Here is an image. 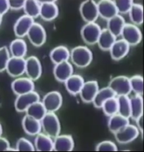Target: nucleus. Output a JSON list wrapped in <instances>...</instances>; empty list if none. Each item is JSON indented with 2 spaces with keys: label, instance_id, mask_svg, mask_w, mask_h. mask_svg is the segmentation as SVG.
<instances>
[{
  "label": "nucleus",
  "instance_id": "f257e3e1",
  "mask_svg": "<svg viewBox=\"0 0 144 152\" xmlns=\"http://www.w3.org/2000/svg\"><path fill=\"white\" fill-rule=\"evenodd\" d=\"M72 62L78 67H87L93 59L92 53L87 47L84 46L76 47L70 53Z\"/></svg>",
  "mask_w": 144,
  "mask_h": 152
},
{
  "label": "nucleus",
  "instance_id": "f03ea898",
  "mask_svg": "<svg viewBox=\"0 0 144 152\" xmlns=\"http://www.w3.org/2000/svg\"><path fill=\"white\" fill-rule=\"evenodd\" d=\"M41 129L50 137L54 138L60 134V124L58 116L54 113H46L40 121Z\"/></svg>",
  "mask_w": 144,
  "mask_h": 152
},
{
  "label": "nucleus",
  "instance_id": "7ed1b4c3",
  "mask_svg": "<svg viewBox=\"0 0 144 152\" xmlns=\"http://www.w3.org/2000/svg\"><path fill=\"white\" fill-rule=\"evenodd\" d=\"M108 87L112 90L116 96H128L131 92L129 78L124 75L114 77L110 80Z\"/></svg>",
  "mask_w": 144,
  "mask_h": 152
},
{
  "label": "nucleus",
  "instance_id": "20e7f679",
  "mask_svg": "<svg viewBox=\"0 0 144 152\" xmlns=\"http://www.w3.org/2000/svg\"><path fill=\"white\" fill-rule=\"evenodd\" d=\"M122 40L129 45H137L141 42L142 35L140 30L132 24H125L121 32Z\"/></svg>",
  "mask_w": 144,
  "mask_h": 152
},
{
  "label": "nucleus",
  "instance_id": "39448f33",
  "mask_svg": "<svg viewBox=\"0 0 144 152\" xmlns=\"http://www.w3.org/2000/svg\"><path fill=\"white\" fill-rule=\"evenodd\" d=\"M101 30L102 29L95 22H90L83 26L80 30V34L85 42L92 45L97 43Z\"/></svg>",
  "mask_w": 144,
  "mask_h": 152
},
{
  "label": "nucleus",
  "instance_id": "423d86ee",
  "mask_svg": "<svg viewBox=\"0 0 144 152\" xmlns=\"http://www.w3.org/2000/svg\"><path fill=\"white\" fill-rule=\"evenodd\" d=\"M114 134L117 142L121 144H126L135 140L140 134V131L137 126L128 124Z\"/></svg>",
  "mask_w": 144,
  "mask_h": 152
},
{
  "label": "nucleus",
  "instance_id": "0eeeda50",
  "mask_svg": "<svg viewBox=\"0 0 144 152\" xmlns=\"http://www.w3.org/2000/svg\"><path fill=\"white\" fill-rule=\"evenodd\" d=\"M80 14L87 23L95 22L99 17L97 3L92 0L83 1L80 6Z\"/></svg>",
  "mask_w": 144,
  "mask_h": 152
},
{
  "label": "nucleus",
  "instance_id": "6e6552de",
  "mask_svg": "<svg viewBox=\"0 0 144 152\" xmlns=\"http://www.w3.org/2000/svg\"><path fill=\"white\" fill-rule=\"evenodd\" d=\"M41 103L47 113H55L61 107L62 96L57 91H52L44 96Z\"/></svg>",
  "mask_w": 144,
  "mask_h": 152
},
{
  "label": "nucleus",
  "instance_id": "1a4fd4ad",
  "mask_svg": "<svg viewBox=\"0 0 144 152\" xmlns=\"http://www.w3.org/2000/svg\"><path fill=\"white\" fill-rule=\"evenodd\" d=\"M29 40L35 47H41L46 40V32L41 24L34 22L27 33Z\"/></svg>",
  "mask_w": 144,
  "mask_h": 152
},
{
  "label": "nucleus",
  "instance_id": "9d476101",
  "mask_svg": "<svg viewBox=\"0 0 144 152\" xmlns=\"http://www.w3.org/2000/svg\"><path fill=\"white\" fill-rule=\"evenodd\" d=\"M39 100V95L35 91L19 95L17 96L16 99L15 100V108L18 112H25L29 106H31L32 104L38 102Z\"/></svg>",
  "mask_w": 144,
  "mask_h": 152
},
{
  "label": "nucleus",
  "instance_id": "9b49d317",
  "mask_svg": "<svg viewBox=\"0 0 144 152\" xmlns=\"http://www.w3.org/2000/svg\"><path fill=\"white\" fill-rule=\"evenodd\" d=\"M25 73L27 77L32 81L37 80L41 77V64L36 57L31 56L25 59Z\"/></svg>",
  "mask_w": 144,
  "mask_h": 152
},
{
  "label": "nucleus",
  "instance_id": "f8f14e48",
  "mask_svg": "<svg viewBox=\"0 0 144 152\" xmlns=\"http://www.w3.org/2000/svg\"><path fill=\"white\" fill-rule=\"evenodd\" d=\"M40 3L39 16L42 19L50 21L58 15V7L55 1H39Z\"/></svg>",
  "mask_w": 144,
  "mask_h": 152
},
{
  "label": "nucleus",
  "instance_id": "ddd939ff",
  "mask_svg": "<svg viewBox=\"0 0 144 152\" xmlns=\"http://www.w3.org/2000/svg\"><path fill=\"white\" fill-rule=\"evenodd\" d=\"M6 70L12 77H19L25 73V59L24 58L10 57Z\"/></svg>",
  "mask_w": 144,
  "mask_h": 152
},
{
  "label": "nucleus",
  "instance_id": "4468645a",
  "mask_svg": "<svg viewBox=\"0 0 144 152\" xmlns=\"http://www.w3.org/2000/svg\"><path fill=\"white\" fill-rule=\"evenodd\" d=\"M12 90L17 96L24 94L34 91L33 81L28 77H20L15 80L11 85Z\"/></svg>",
  "mask_w": 144,
  "mask_h": 152
},
{
  "label": "nucleus",
  "instance_id": "2eb2a0df",
  "mask_svg": "<svg viewBox=\"0 0 144 152\" xmlns=\"http://www.w3.org/2000/svg\"><path fill=\"white\" fill-rule=\"evenodd\" d=\"M99 90V86L95 80L85 82L79 92V95L83 102H92L96 93Z\"/></svg>",
  "mask_w": 144,
  "mask_h": 152
},
{
  "label": "nucleus",
  "instance_id": "dca6fc26",
  "mask_svg": "<svg viewBox=\"0 0 144 152\" xmlns=\"http://www.w3.org/2000/svg\"><path fill=\"white\" fill-rule=\"evenodd\" d=\"M74 140L69 135H58L53 141V150L70 151L74 148Z\"/></svg>",
  "mask_w": 144,
  "mask_h": 152
},
{
  "label": "nucleus",
  "instance_id": "f3484780",
  "mask_svg": "<svg viewBox=\"0 0 144 152\" xmlns=\"http://www.w3.org/2000/svg\"><path fill=\"white\" fill-rule=\"evenodd\" d=\"M97 7L99 16L105 20H108L118 14V12L113 1L102 0L97 3Z\"/></svg>",
  "mask_w": 144,
  "mask_h": 152
},
{
  "label": "nucleus",
  "instance_id": "a211bd4d",
  "mask_svg": "<svg viewBox=\"0 0 144 152\" xmlns=\"http://www.w3.org/2000/svg\"><path fill=\"white\" fill-rule=\"evenodd\" d=\"M34 19L24 15L16 20L14 26L15 35L18 38H22L27 34L28 32L34 23Z\"/></svg>",
  "mask_w": 144,
  "mask_h": 152
},
{
  "label": "nucleus",
  "instance_id": "6ab92c4d",
  "mask_svg": "<svg viewBox=\"0 0 144 152\" xmlns=\"http://www.w3.org/2000/svg\"><path fill=\"white\" fill-rule=\"evenodd\" d=\"M72 74V66L68 61L55 64L54 68V75L55 79L60 82H64Z\"/></svg>",
  "mask_w": 144,
  "mask_h": 152
},
{
  "label": "nucleus",
  "instance_id": "aec40b11",
  "mask_svg": "<svg viewBox=\"0 0 144 152\" xmlns=\"http://www.w3.org/2000/svg\"><path fill=\"white\" fill-rule=\"evenodd\" d=\"M129 47V45L123 40H116L109 50L111 57L116 61L123 59L128 53Z\"/></svg>",
  "mask_w": 144,
  "mask_h": 152
},
{
  "label": "nucleus",
  "instance_id": "412c9836",
  "mask_svg": "<svg viewBox=\"0 0 144 152\" xmlns=\"http://www.w3.org/2000/svg\"><path fill=\"white\" fill-rule=\"evenodd\" d=\"M22 125L25 133L29 135H36L41 132V125L40 121L27 115L22 119Z\"/></svg>",
  "mask_w": 144,
  "mask_h": 152
},
{
  "label": "nucleus",
  "instance_id": "4be33fe9",
  "mask_svg": "<svg viewBox=\"0 0 144 152\" xmlns=\"http://www.w3.org/2000/svg\"><path fill=\"white\" fill-rule=\"evenodd\" d=\"M84 82L85 81L81 76L72 74L65 81L64 84L68 92L72 95H77L79 94Z\"/></svg>",
  "mask_w": 144,
  "mask_h": 152
},
{
  "label": "nucleus",
  "instance_id": "5701e85b",
  "mask_svg": "<svg viewBox=\"0 0 144 152\" xmlns=\"http://www.w3.org/2000/svg\"><path fill=\"white\" fill-rule=\"evenodd\" d=\"M131 115L130 118L136 120L143 113V101L142 96L137 95L132 96L129 98Z\"/></svg>",
  "mask_w": 144,
  "mask_h": 152
},
{
  "label": "nucleus",
  "instance_id": "b1692460",
  "mask_svg": "<svg viewBox=\"0 0 144 152\" xmlns=\"http://www.w3.org/2000/svg\"><path fill=\"white\" fill-rule=\"evenodd\" d=\"M35 147L38 151H51L53 150L52 137L45 133H38L35 139Z\"/></svg>",
  "mask_w": 144,
  "mask_h": 152
},
{
  "label": "nucleus",
  "instance_id": "393cba45",
  "mask_svg": "<svg viewBox=\"0 0 144 152\" xmlns=\"http://www.w3.org/2000/svg\"><path fill=\"white\" fill-rule=\"evenodd\" d=\"M125 24V21L120 15H116L108 20L107 29L116 38L120 36L121 32Z\"/></svg>",
  "mask_w": 144,
  "mask_h": 152
},
{
  "label": "nucleus",
  "instance_id": "a878e982",
  "mask_svg": "<svg viewBox=\"0 0 144 152\" xmlns=\"http://www.w3.org/2000/svg\"><path fill=\"white\" fill-rule=\"evenodd\" d=\"M10 54L12 57L24 58L27 52V46L26 42L22 39L14 40L10 45Z\"/></svg>",
  "mask_w": 144,
  "mask_h": 152
},
{
  "label": "nucleus",
  "instance_id": "bb28decb",
  "mask_svg": "<svg viewBox=\"0 0 144 152\" xmlns=\"http://www.w3.org/2000/svg\"><path fill=\"white\" fill-rule=\"evenodd\" d=\"M128 124H129L128 118L124 117V116L120 115L119 114L117 113L110 116L108 126L111 132L115 133L125 126L127 125Z\"/></svg>",
  "mask_w": 144,
  "mask_h": 152
},
{
  "label": "nucleus",
  "instance_id": "cd10ccee",
  "mask_svg": "<svg viewBox=\"0 0 144 152\" xmlns=\"http://www.w3.org/2000/svg\"><path fill=\"white\" fill-rule=\"evenodd\" d=\"M116 38L107 28L101 30L97 43L101 49L103 50H110L113 43L115 42Z\"/></svg>",
  "mask_w": 144,
  "mask_h": 152
},
{
  "label": "nucleus",
  "instance_id": "c85d7f7f",
  "mask_svg": "<svg viewBox=\"0 0 144 152\" xmlns=\"http://www.w3.org/2000/svg\"><path fill=\"white\" fill-rule=\"evenodd\" d=\"M114 96H116L114 93L112 92L110 88L105 87L102 88V89L98 90L92 102L95 107L97 108H101L105 101H106L110 98L114 97Z\"/></svg>",
  "mask_w": 144,
  "mask_h": 152
},
{
  "label": "nucleus",
  "instance_id": "c756f323",
  "mask_svg": "<svg viewBox=\"0 0 144 152\" xmlns=\"http://www.w3.org/2000/svg\"><path fill=\"white\" fill-rule=\"evenodd\" d=\"M70 57V52L66 47L59 46L54 48L50 53V59L52 61L58 64V63L66 61Z\"/></svg>",
  "mask_w": 144,
  "mask_h": 152
},
{
  "label": "nucleus",
  "instance_id": "7c9ffc66",
  "mask_svg": "<svg viewBox=\"0 0 144 152\" xmlns=\"http://www.w3.org/2000/svg\"><path fill=\"white\" fill-rule=\"evenodd\" d=\"M25 113L27 115L37 119L38 121H41L47 112L41 102L38 101L29 106Z\"/></svg>",
  "mask_w": 144,
  "mask_h": 152
},
{
  "label": "nucleus",
  "instance_id": "2f4dec72",
  "mask_svg": "<svg viewBox=\"0 0 144 152\" xmlns=\"http://www.w3.org/2000/svg\"><path fill=\"white\" fill-rule=\"evenodd\" d=\"M118 103V112L120 115L127 118H130L131 109L130 101L128 96H117Z\"/></svg>",
  "mask_w": 144,
  "mask_h": 152
},
{
  "label": "nucleus",
  "instance_id": "473e14b6",
  "mask_svg": "<svg viewBox=\"0 0 144 152\" xmlns=\"http://www.w3.org/2000/svg\"><path fill=\"white\" fill-rule=\"evenodd\" d=\"M25 15L31 18H36L39 16L40 3L39 1L35 0H27L24 2L23 7Z\"/></svg>",
  "mask_w": 144,
  "mask_h": 152
},
{
  "label": "nucleus",
  "instance_id": "72a5a7b5",
  "mask_svg": "<svg viewBox=\"0 0 144 152\" xmlns=\"http://www.w3.org/2000/svg\"><path fill=\"white\" fill-rule=\"evenodd\" d=\"M128 14L133 24L140 25L143 22V8L141 4H133Z\"/></svg>",
  "mask_w": 144,
  "mask_h": 152
},
{
  "label": "nucleus",
  "instance_id": "f704fd0d",
  "mask_svg": "<svg viewBox=\"0 0 144 152\" xmlns=\"http://www.w3.org/2000/svg\"><path fill=\"white\" fill-rule=\"evenodd\" d=\"M101 108H102L105 115L108 116L117 114L118 112V103L116 96L105 101Z\"/></svg>",
  "mask_w": 144,
  "mask_h": 152
},
{
  "label": "nucleus",
  "instance_id": "c9c22d12",
  "mask_svg": "<svg viewBox=\"0 0 144 152\" xmlns=\"http://www.w3.org/2000/svg\"><path fill=\"white\" fill-rule=\"evenodd\" d=\"M129 83L131 91L135 94L142 96L143 93V78L141 75H134L129 78Z\"/></svg>",
  "mask_w": 144,
  "mask_h": 152
},
{
  "label": "nucleus",
  "instance_id": "e433bc0d",
  "mask_svg": "<svg viewBox=\"0 0 144 152\" xmlns=\"http://www.w3.org/2000/svg\"><path fill=\"white\" fill-rule=\"evenodd\" d=\"M115 5L116 8L118 13L127 14L128 13L133 2L131 0H118V1H113Z\"/></svg>",
  "mask_w": 144,
  "mask_h": 152
},
{
  "label": "nucleus",
  "instance_id": "4c0bfd02",
  "mask_svg": "<svg viewBox=\"0 0 144 152\" xmlns=\"http://www.w3.org/2000/svg\"><path fill=\"white\" fill-rule=\"evenodd\" d=\"M10 58V54L8 49L6 47H0V72L6 70Z\"/></svg>",
  "mask_w": 144,
  "mask_h": 152
},
{
  "label": "nucleus",
  "instance_id": "58836bf2",
  "mask_svg": "<svg viewBox=\"0 0 144 152\" xmlns=\"http://www.w3.org/2000/svg\"><path fill=\"white\" fill-rule=\"evenodd\" d=\"M16 149V151H35V148L28 139L21 138L17 141Z\"/></svg>",
  "mask_w": 144,
  "mask_h": 152
},
{
  "label": "nucleus",
  "instance_id": "ea45409f",
  "mask_svg": "<svg viewBox=\"0 0 144 152\" xmlns=\"http://www.w3.org/2000/svg\"><path fill=\"white\" fill-rule=\"evenodd\" d=\"M97 151H117V147L114 143L110 141H104L100 142L96 146Z\"/></svg>",
  "mask_w": 144,
  "mask_h": 152
},
{
  "label": "nucleus",
  "instance_id": "a19ab883",
  "mask_svg": "<svg viewBox=\"0 0 144 152\" xmlns=\"http://www.w3.org/2000/svg\"><path fill=\"white\" fill-rule=\"evenodd\" d=\"M25 1H8L10 9L14 10H18L23 8Z\"/></svg>",
  "mask_w": 144,
  "mask_h": 152
},
{
  "label": "nucleus",
  "instance_id": "79ce46f5",
  "mask_svg": "<svg viewBox=\"0 0 144 152\" xmlns=\"http://www.w3.org/2000/svg\"><path fill=\"white\" fill-rule=\"evenodd\" d=\"M10 9L8 1L6 0H0V16H2Z\"/></svg>",
  "mask_w": 144,
  "mask_h": 152
},
{
  "label": "nucleus",
  "instance_id": "37998d69",
  "mask_svg": "<svg viewBox=\"0 0 144 152\" xmlns=\"http://www.w3.org/2000/svg\"><path fill=\"white\" fill-rule=\"evenodd\" d=\"M10 148V143L6 138L1 137L0 136V151H7V149Z\"/></svg>",
  "mask_w": 144,
  "mask_h": 152
},
{
  "label": "nucleus",
  "instance_id": "c03bdc74",
  "mask_svg": "<svg viewBox=\"0 0 144 152\" xmlns=\"http://www.w3.org/2000/svg\"><path fill=\"white\" fill-rule=\"evenodd\" d=\"M137 123V128L141 134H143V115L140 116L135 120Z\"/></svg>",
  "mask_w": 144,
  "mask_h": 152
},
{
  "label": "nucleus",
  "instance_id": "a18cd8bd",
  "mask_svg": "<svg viewBox=\"0 0 144 152\" xmlns=\"http://www.w3.org/2000/svg\"><path fill=\"white\" fill-rule=\"evenodd\" d=\"M2 134V126L1 125V124H0V136Z\"/></svg>",
  "mask_w": 144,
  "mask_h": 152
},
{
  "label": "nucleus",
  "instance_id": "49530a36",
  "mask_svg": "<svg viewBox=\"0 0 144 152\" xmlns=\"http://www.w3.org/2000/svg\"><path fill=\"white\" fill-rule=\"evenodd\" d=\"M1 21H2V16H0V24L1 23Z\"/></svg>",
  "mask_w": 144,
  "mask_h": 152
}]
</instances>
